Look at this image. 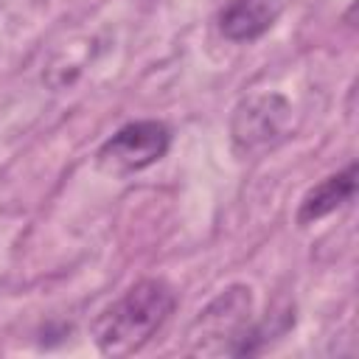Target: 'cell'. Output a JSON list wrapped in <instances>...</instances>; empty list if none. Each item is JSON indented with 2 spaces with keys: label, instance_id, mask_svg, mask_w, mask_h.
I'll use <instances>...</instances> for the list:
<instances>
[{
  "label": "cell",
  "instance_id": "obj_1",
  "mask_svg": "<svg viewBox=\"0 0 359 359\" xmlns=\"http://www.w3.org/2000/svg\"><path fill=\"white\" fill-rule=\"evenodd\" d=\"M174 306L177 294L165 280H137L95 317L93 342L104 356H129L165 325Z\"/></svg>",
  "mask_w": 359,
  "mask_h": 359
},
{
  "label": "cell",
  "instance_id": "obj_2",
  "mask_svg": "<svg viewBox=\"0 0 359 359\" xmlns=\"http://www.w3.org/2000/svg\"><path fill=\"white\" fill-rule=\"evenodd\" d=\"M168 146L171 129L163 121H132L104 140L98 149V168L112 177H126L165 157Z\"/></svg>",
  "mask_w": 359,
  "mask_h": 359
},
{
  "label": "cell",
  "instance_id": "obj_3",
  "mask_svg": "<svg viewBox=\"0 0 359 359\" xmlns=\"http://www.w3.org/2000/svg\"><path fill=\"white\" fill-rule=\"evenodd\" d=\"M289 121H292V107L283 95L278 93L250 95L233 112V126H230L233 143L244 154L269 149L286 137Z\"/></svg>",
  "mask_w": 359,
  "mask_h": 359
},
{
  "label": "cell",
  "instance_id": "obj_4",
  "mask_svg": "<svg viewBox=\"0 0 359 359\" xmlns=\"http://www.w3.org/2000/svg\"><path fill=\"white\" fill-rule=\"evenodd\" d=\"M280 11L283 0H227L216 17V25L230 42H252L275 25Z\"/></svg>",
  "mask_w": 359,
  "mask_h": 359
},
{
  "label": "cell",
  "instance_id": "obj_5",
  "mask_svg": "<svg viewBox=\"0 0 359 359\" xmlns=\"http://www.w3.org/2000/svg\"><path fill=\"white\" fill-rule=\"evenodd\" d=\"M353 191H356V165L351 163L348 168L325 177L323 182H317L314 188H309V194L300 199V208H297V224L306 227L334 210H339L342 205H348L353 199Z\"/></svg>",
  "mask_w": 359,
  "mask_h": 359
}]
</instances>
